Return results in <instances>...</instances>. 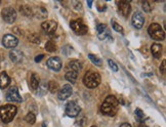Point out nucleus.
Masks as SVG:
<instances>
[{
	"instance_id": "nucleus-17",
	"label": "nucleus",
	"mask_w": 166,
	"mask_h": 127,
	"mask_svg": "<svg viewBox=\"0 0 166 127\" xmlns=\"http://www.w3.org/2000/svg\"><path fill=\"white\" fill-rule=\"evenodd\" d=\"M162 45L159 44V43H154L151 46V51L152 55L155 59H160L162 55Z\"/></svg>"
},
{
	"instance_id": "nucleus-12",
	"label": "nucleus",
	"mask_w": 166,
	"mask_h": 127,
	"mask_svg": "<svg viewBox=\"0 0 166 127\" xmlns=\"http://www.w3.org/2000/svg\"><path fill=\"white\" fill-rule=\"evenodd\" d=\"M41 28H42L43 31L46 32L47 34H54V33L55 32L56 28H58V24H56V22L49 20V21H45V22L42 23Z\"/></svg>"
},
{
	"instance_id": "nucleus-18",
	"label": "nucleus",
	"mask_w": 166,
	"mask_h": 127,
	"mask_svg": "<svg viewBox=\"0 0 166 127\" xmlns=\"http://www.w3.org/2000/svg\"><path fill=\"white\" fill-rule=\"evenodd\" d=\"M68 68H69V71H74L78 73L82 70V65L77 59H74V61H71L68 64Z\"/></svg>"
},
{
	"instance_id": "nucleus-15",
	"label": "nucleus",
	"mask_w": 166,
	"mask_h": 127,
	"mask_svg": "<svg viewBox=\"0 0 166 127\" xmlns=\"http://www.w3.org/2000/svg\"><path fill=\"white\" fill-rule=\"evenodd\" d=\"M9 59L15 64H21L23 62V53L16 49H12L9 52Z\"/></svg>"
},
{
	"instance_id": "nucleus-14",
	"label": "nucleus",
	"mask_w": 166,
	"mask_h": 127,
	"mask_svg": "<svg viewBox=\"0 0 166 127\" xmlns=\"http://www.w3.org/2000/svg\"><path fill=\"white\" fill-rule=\"evenodd\" d=\"M46 65L52 71H59L62 69V59L58 56H54L46 62Z\"/></svg>"
},
{
	"instance_id": "nucleus-11",
	"label": "nucleus",
	"mask_w": 166,
	"mask_h": 127,
	"mask_svg": "<svg viewBox=\"0 0 166 127\" xmlns=\"http://www.w3.org/2000/svg\"><path fill=\"white\" fill-rule=\"evenodd\" d=\"M119 12L121 13L124 18H127L128 15L131 11V5L129 1H117Z\"/></svg>"
},
{
	"instance_id": "nucleus-30",
	"label": "nucleus",
	"mask_w": 166,
	"mask_h": 127,
	"mask_svg": "<svg viewBox=\"0 0 166 127\" xmlns=\"http://www.w3.org/2000/svg\"><path fill=\"white\" fill-rule=\"evenodd\" d=\"M106 30H107V26L104 24H98L97 26V31H98V35H101L102 33H104Z\"/></svg>"
},
{
	"instance_id": "nucleus-26",
	"label": "nucleus",
	"mask_w": 166,
	"mask_h": 127,
	"mask_svg": "<svg viewBox=\"0 0 166 127\" xmlns=\"http://www.w3.org/2000/svg\"><path fill=\"white\" fill-rule=\"evenodd\" d=\"M29 41L30 42H33V43H40V37H39L38 34H36V33H32V34L29 35Z\"/></svg>"
},
{
	"instance_id": "nucleus-10",
	"label": "nucleus",
	"mask_w": 166,
	"mask_h": 127,
	"mask_svg": "<svg viewBox=\"0 0 166 127\" xmlns=\"http://www.w3.org/2000/svg\"><path fill=\"white\" fill-rule=\"evenodd\" d=\"M72 93H73L72 86L70 84H66L59 90L58 98H59V99H61V101H65V99H67L68 98L71 96Z\"/></svg>"
},
{
	"instance_id": "nucleus-13",
	"label": "nucleus",
	"mask_w": 166,
	"mask_h": 127,
	"mask_svg": "<svg viewBox=\"0 0 166 127\" xmlns=\"http://www.w3.org/2000/svg\"><path fill=\"white\" fill-rule=\"evenodd\" d=\"M131 23H132V26L137 29H142V26L145 24V19H144V15H142L141 12H134L133 15H132V19H131Z\"/></svg>"
},
{
	"instance_id": "nucleus-32",
	"label": "nucleus",
	"mask_w": 166,
	"mask_h": 127,
	"mask_svg": "<svg viewBox=\"0 0 166 127\" xmlns=\"http://www.w3.org/2000/svg\"><path fill=\"white\" fill-rule=\"evenodd\" d=\"M135 115H137V117H138L139 120H142V119L145 118L144 112H142L141 109H137V110H135Z\"/></svg>"
},
{
	"instance_id": "nucleus-19",
	"label": "nucleus",
	"mask_w": 166,
	"mask_h": 127,
	"mask_svg": "<svg viewBox=\"0 0 166 127\" xmlns=\"http://www.w3.org/2000/svg\"><path fill=\"white\" fill-rule=\"evenodd\" d=\"M39 84H40V78L37 74L33 73L32 76H31V79H30V86L33 90H36L38 88Z\"/></svg>"
},
{
	"instance_id": "nucleus-37",
	"label": "nucleus",
	"mask_w": 166,
	"mask_h": 127,
	"mask_svg": "<svg viewBox=\"0 0 166 127\" xmlns=\"http://www.w3.org/2000/svg\"><path fill=\"white\" fill-rule=\"evenodd\" d=\"M138 127H148V126L146 125V124H142H142H139V125H138Z\"/></svg>"
},
{
	"instance_id": "nucleus-33",
	"label": "nucleus",
	"mask_w": 166,
	"mask_h": 127,
	"mask_svg": "<svg viewBox=\"0 0 166 127\" xmlns=\"http://www.w3.org/2000/svg\"><path fill=\"white\" fill-rule=\"evenodd\" d=\"M160 71H161L162 74L165 75V73H166V61H165V59L162 62V65L160 67Z\"/></svg>"
},
{
	"instance_id": "nucleus-25",
	"label": "nucleus",
	"mask_w": 166,
	"mask_h": 127,
	"mask_svg": "<svg viewBox=\"0 0 166 127\" xmlns=\"http://www.w3.org/2000/svg\"><path fill=\"white\" fill-rule=\"evenodd\" d=\"M25 120H26V122L29 123V124H34V123L36 122V117L33 113L30 112L27 114V116L25 117Z\"/></svg>"
},
{
	"instance_id": "nucleus-39",
	"label": "nucleus",
	"mask_w": 166,
	"mask_h": 127,
	"mask_svg": "<svg viewBox=\"0 0 166 127\" xmlns=\"http://www.w3.org/2000/svg\"><path fill=\"white\" fill-rule=\"evenodd\" d=\"M0 64H1V56H0Z\"/></svg>"
},
{
	"instance_id": "nucleus-6",
	"label": "nucleus",
	"mask_w": 166,
	"mask_h": 127,
	"mask_svg": "<svg viewBox=\"0 0 166 127\" xmlns=\"http://www.w3.org/2000/svg\"><path fill=\"white\" fill-rule=\"evenodd\" d=\"M81 112V108L79 107V105L76 102L72 101L67 103L66 106V114L69 117H72V118H75L77 117Z\"/></svg>"
},
{
	"instance_id": "nucleus-40",
	"label": "nucleus",
	"mask_w": 166,
	"mask_h": 127,
	"mask_svg": "<svg viewBox=\"0 0 166 127\" xmlns=\"http://www.w3.org/2000/svg\"><path fill=\"white\" fill-rule=\"evenodd\" d=\"M91 127H97V126H94H94H91Z\"/></svg>"
},
{
	"instance_id": "nucleus-7",
	"label": "nucleus",
	"mask_w": 166,
	"mask_h": 127,
	"mask_svg": "<svg viewBox=\"0 0 166 127\" xmlns=\"http://www.w3.org/2000/svg\"><path fill=\"white\" fill-rule=\"evenodd\" d=\"M3 20L7 23V24H14L16 20V11L12 7H5L1 12Z\"/></svg>"
},
{
	"instance_id": "nucleus-34",
	"label": "nucleus",
	"mask_w": 166,
	"mask_h": 127,
	"mask_svg": "<svg viewBox=\"0 0 166 127\" xmlns=\"http://www.w3.org/2000/svg\"><path fill=\"white\" fill-rule=\"evenodd\" d=\"M44 58V55H37L35 58V62L36 63H39V62H41V59Z\"/></svg>"
},
{
	"instance_id": "nucleus-5",
	"label": "nucleus",
	"mask_w": 166,
	"mask_h": 127,
	"mask_svg": "<svg viewBox=\"0 0 166 127\" xmlns=\"http://www.w3.org/2000/svg\"><path fill=\"white\" fill-rule=\"evenodd\" d=\"M70 27H71V29L75 32V34H77V35H85L88 31L87 26L84 24V22H83L81 19H77V20L72 21L70 23Z\"/></svg>"
},
{
	"instance_id": "nucleus-28",
	"label": "nucleus",
	"mask_w": 166,
	"mask_h": 127,
	"mask_svg": "<svg viewBox=\"0 0 166 127\" xmlns=\"http://www.w3.org/2000/svg\"><path fill=\"white\" fill-rule=\"evenodd\" d=\"M20 11H21V12L26 16H30V15L32 13L31 12V8H30L29 6H21Z\"/></svg>"
},
{
	"instance_id": "nucleus-21",
	"label": "nucleus",
	"mask_w": 166,
	"mask_h": 127,
	"mask_svg": "<svg viewBox=\"0 0 166 127\" xmlns=\"http://www.w3.org/2000/svg\"><path fill=\"white\" fill-rule=\"evenodd\" d=\"M45 49H46V51H48V52H55L56 51V49H58V46H56V44L52 40H49V41L46 42Z\"/></svg>"
},
{
	"instance_id": "nucleus-35",
	"label": "nucleus",
	"mask_w": 166,
	"mask_h": 127,
	"mask_svg": "<svg viewBox=\"0 0 166 127\" xmlns=\"http://www.w3.org/2000/svg\"><path fill=\"white\" fill-rule=\"evenodd\" d=\"M120 127H131V125L128 124V123H122V124L120 125Z\"/></svg>"
},
{
	"instance_id": "nucleus-8",
	"label": "nucleus",
	"mask_w": 166,
	"mask_h": 127,
	"mask_svg": "<svg viewBox=\"0 0 166 127\" xmlns=\"http://www.w3.org/2000/svg\"><path fill=\"white\" fill-rule=\"evenodd\" d=\"M5 98L8 102H15V103H21L23 99L19 93V90L15 86H11L7 91H6Z\"/></svg>"
},
{
	"instance_id": "nucleus-20",
	"label": "nucleus",
	"mask_w": 166,
	"mask_h": 127,
	"mask_svg": "<svg viewBox=\"0 0 166 127\" xmlns=\"http://www.w3.org/2000/svg\"><path fill=\"white\" fill-rule=\"evenodd\" d=\"M65 77L69 82H71L72 84H74V83L76 82V80H77V78H78V73L74 72V71H68L67 73H66Z\"/></svg>"
},
{
	"instance_id": "nucleus-16",
	"label": "nucleus",
	"mask_w": 166,
	"mask_h": 127,
	"mask_svg": "<svg viewBox=\"0 0 166 127\" xmlns=\"http://www.w3.org/2000/svg\"><path fill=\"white\" fill-rule=\"evenodd\" d=\"M9 84H11V78L7 75V73L6 72L0 73V88L5 89Z\"/></svg>"
},
{
	"instance_id": "nucleus-38",
	"label": "nucleus",
	"mask_w": 166,
	"mask_h": 127,
	"mask_svg": "<svg viewBox=\"0 0 166 127\" xmlns=\"http://www.w3.org/2000/svg\"><path fill=\"white\" fill-rule=\"evenodd\" d=\"M42 127H46V126H45V124H44V123H43V124H42Z\"/></svg>"
},
{
	"instance_id": "nucleus-22",
	"label": "nucleus",
	"mask_w": 166,
	"mask_h": 127,
	"mask_svg": "<svg viewBox=\"0 0 166 127\" xmlns=\"http://www.w3.org/2000/svg\"><path fill=\"white\" fill-rule=\"evenodd\" d=\"M47 89L51 93H55L59 89V84L55 81H49L47 83Z\"/></svg>"
},
{
	"instance_id": "nucleus-36",
	"label": "nucleus",
	"mask_w": 166,
	"mask_h": 127,
	"mask_svg": "<svg viewBox=\"0 0 166 127\" xmlns=\"http://www.w3.org/2000/svg\"><path fill=\"white\" fill-rule=\"evenodd\" d=\"M87 4H88L89 7H91L92 4H94V2H92V1H87Z\"/></svg>"
},
{
	"instance_id": "nucleus-29",
	"label": "nucleus",
	"mask_w": 166,
	"mask_h": 127,
	"mask_svg": "<svg viewBox=\"0 0 166 127\" xmlns=\"http://www.w3.org/2000/svg\"><path fill=\"white\" fill-rule=\"evenodd\" d=\"M47 91V84H43L41 86H38V95H43L45 94V92Z\"/></svg>"
},
{
	"instance_id": "nucleus-23",
	"label": "nucleus",
	"mask_w": 166,
	"mask_h": 127,
	"mask_svg": "<svg viewBox=\"0 0 166 127\" xmlns=\"http://www.w3.org/2000/svg\"><path fill=\"white\" fill-rule=\"evenodd\" d=\"M88 58H89V59H90L92 63L94 64L95 66H98V67H101V66H102V59H99V58H98L97 55L89 53V55H88Z\"/></svg>"
},
{
	"instance_id": "nucleus-9",
	"label": "nucleus",
	"mask_w": 166,
	"mask_h": 127,
	"mask_svg": "<svg viewBox=\"0 0 166 127\" xmlns=\"http://www.w3.org/2000/svg\"><path fill=\"white\" fill-rule=\"evenodd\" d=\"M19 43V39L15 35L6 34L2 38V44L5 48H15Z\"/></svg>"
},
{
	"instance_id": "nucleus-1",
	"label": "nucleus",
	"mask_w": 166,
	"mask_h": 127,
	"mask_svg": "<svg viewBox=\"0 0 166 127\" xmlns=\"http://www.w3.org/2000/svg\"><path fill=\"white\" fill-rule=\"evenodd\" d=\"M119 110V102L114 95H109L105 99L101 106V111L103 114L107 116H115Z\"/></svg>"
},
{
	"instance_id": "nucleus-31",
	"label": "nucleus",
	"mask_w": 166,
	"mask_h": 127,
	"mask_svg": "<svg viewBox=\"0 0 166 127\" xmlns=\"http://www.w3.org/2000/svg\"><path fill=\"white\" fill-rule=\"evenodd\" d=\"M108 64H109V66H110V68L112 69V71H114V72H117L118 71V66L116 65V63L114 61H112V59H109Z\"/></svg>"
},
{
	"instance_id": "nucleus-4",
	"label": "nucleus",
	"mask_w": 166,
	"mask_h": 127,
	"mask_svg": "<svg viewBox=\"0 0 166 127\" xmlns=\"http://www.w3.org/2000/svg\"><path fill=\"white\" fill-rule=\"evenodd\" d=\"M148 33L151 36V38L154 40H158V41H162L165 39V32L162 29V27L157 24V23H153L148 28Z\"/></svg>"
},
{
	"instance_id": "nucleus-2",
	"label": "nucleus",
	"mask_w": 166,
	"mask_h": 127,
	"mask_svg": "<svg viewBox=\"0 0 166 127\" xmlns=\"http://www.w3.org/2000/svg\"><path fill=\"white\" fill-rule=\"evenodd\" d=\"M16 112H18V109L14 105L1 106L0 107V119L4 123L11 122L15 118Z\"/></svg>"
},
{
	"instance_id": "nucleus-27",
	"label": "nucleus",
	"mask_w": 166,
	"mask_h": 127,
	"mask_svg": "<svg viewBox=\"0 0 166 127\" xmlns=\"http://www.w3.org/2000/svg\"><path fill=\"white\" fill-rule=\"evenodd\" d=\"M142 9L146 11V12H151L153 7L151 6V3L149 1H142Z\"/></svg>"
},
{
	"instance_id": "nucleus-3",
	"label": "nucleus",
	"mask_w": 166,
	"mask_h": 127,
	"mask_svg": "<svg viewBox=\"0 0 166 127\" xmlns=\"http://www.w3.org/2000/svg\"><path fill=\"white\" fill-rule=\"evenodd\" d=\"M83 83L88 88H95L101 83V76L97 72L89 71L83 77Z\"/></svg>"
},
{
	"instance_id": "nucleus-24",
	"label": "nucleus",
	"mask_w": 166,
	"mask_h": 127,
	"mask_svg": "<svg viewBox=\"0 0 166 127\" xmlns=\"http://www.w3.org/2000/svg\"><path fill=\"white\" fill-rule=\"evenodd\" d=\"M112 27H113V29H114L116 32L120 33V34H124V29H123V27L119 25L117 22L114 21V20L112 21Z\"/></svg>"
}]
</instances>
